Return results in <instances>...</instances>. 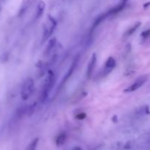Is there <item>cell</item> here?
<instances>
[{"label":"cell","instance_id":"6da1fadb","mask_svg":"<svg viewBox=\"0 0 150 150\" xmlns=\"http://www.w3.org/2000/svg\"><path fill=\"white\" fill-rule=\"evenodd\" d=\"M55 75H54V72L51 70H48V73H47V77L45 79V81H44L42 92H41L40 95V102L44 103L47 100L51 89H52L54 83H55Z\"/></svg>","mask_w":150,"mask_h":150},{"label":"cell","instance_id":"7a4b0ae2","mask_svg":"<svg viewBox=\"0 0 150 150\" xmlns=\"http://www.w3.org/2000/svg\"><path fill=\"white\" fill-rule=\"evenodd\" d=\"M57 26V21L51 16L48 15L43 23V35H42V42L46 41L52 35Z\"/></svg>","mask_w":150,"mask_h":150},{"label":"cell","instance_id":"3957f363","mask_svg":"<svg viewBox=\"0 0 150 150\" xmlns=\"http://www.w3.org/2000/svg\"><path fill=\"white\" fill-rule=\"evenodd\" d=\"M35 89V82L32 78L29 77L24 81L21 90V98L23 100H27L33 94Z\"/></svg>","mask_w":150,"mask_h":150},{"label":"cell","instance_id":"277c9868","mask_svg":"<svg viewBox=\"0 0 150 150\" xmlns=\"http://www.w3.org/2000/svg\"><path fill=\"white\" fill-rule=\"evenodd\" d=\"M148 78H149V76L147 75H145V76H142L141 77L138 78L136 79V81H135V83H133V84L130 85L129 87H127V89H125L124 90V92L125 93H127V92H133L136 91L137 89H139L141 86H142V85L144 84L145 82L147 81Z\"/></svg>","mask_w":150,"mask_h":150},{"label":"cell","instance_id":"5b68a950","mask_svg":"<svg viewBox=\"0 0 150 150\" xmlns=\"http://www.w3.org/2000/svg\"><path fill=\"white\" fill-rule=\"evenodd\" d=\"M79 60H80V55H79V54H78V55L75 57L74 59H73V62H72V64H71V65H70V68H69L68 71L67 72V73H66V75L64 76V77L63 78L62 84H63V83H65V82L67 81L69 79H70V76H72V74H73V72H74V70H76V68L77 67L78 64H79Z\"/></svg>","mask_w":150,"mask_h":150},{"label":"cell","instance_id":"8992f818","mask_svg":"<svg viewBox=\"0 0 150 150\" xmlns=\"http://www.w3.org/2000/svg\"><path fill=\"white\" fill-rule=\"evenodd\" d=\"M96 62H97V56L96 54L94 53L92 55L90 60H89V64H88L87 70H86V78L88 79H91V77L92 76L93 74L94 70H95V67L96 66Z\"/></svg>","mask_w":150,"mask_h":150},{"label":"cell","instance_id":"52a82bcc","mask_svg":"<svg viewBox=\"0 0 150 150\" xmlns=\"http://www.w3.org/2000/svg\"><path fill=\"white\" fill-rule=\"evenodd\" d=\"M116 66V61L113 57H108V59L105 62V66H104L103 68V75H108V73H111L113 69Z\"/></svg>","mask_w":150,"mask_h":150},{"label":"cell","instance_id":"ba28073f","mask_svg":"<svg viewBox=\"0 0 150 150\" xmlns=\"http://www.w3.org/2000/svg\"><path fill=\"white\" fill-rule=\"evenodd\" d=\"M127 1H125V0H121L120 2L117 4V6H115L114 7L111 8L109 11H108V15L110 16H114V15L117 14L120 12H121L122 10H124L125 7L126 6V4H127Z\"/></svg>","mask_w":150,"mask_h":150},{"label":"cell","instance_id":"9c48e42d","mask_svg":"<svg viewBox=\"0 0 150 150\" xmlns=\"http://www.w3.org/2000/svg\"><path fill=\"white\" fill-rule=\"evenodd\" d=\"M108 16H109V15H108V12L105 13H103V14L98 16V17H97V18L94 21L93 24H92V31H93L95 28H97V26H99V25L100 24V23H102V22L107 17H108Z\"/></svg>","mask_w":150,"mask_h":150},{"label":"cell","instance_id":"30bf717a","mask_svg":"<svg viewBox=\"0 0 150 150\" xmlns=\"http://www.w3.org/2000/svg\"><path fill=\"white\" fill-rule=\"evenodd\" d=\"M56 42H57V38H52L49 40V41L48 42V44H47L46 47L45 48V51H44V55H49L50 53L51 52V51L54 48V47L55 46Z\"/></svg>","mask_w":150,"mask_h":150},{"label":"cell","instance_id":"8fae6325","mask_svg":"<svg viewBox=\"0 0 150 150\" xmlns=\"http://www.w3.org/2000/svg\"><path fill=\"white\" fill-rule=\"evenodd\" d=\"M141 24H142V23H141V22H137V23H136L135 25H133L132 27H130V29H127V30L125 32L124 35H123V36H122L123 39L126 40L127 38H128L129 37L131 36V35H133V34L134 33L136 30H137L138 28L141 26Z\"/></svg>","mask_w":150,"mask_h":150},{"label":"cell","instance_id":"7c38bea8","mask_svg":"<svg viewBox=\"0 0 150 150\" xmlns=\"http://www.w3.org/2000/svg\"><path fill=\"white\" fill-rule=\"evenodd\" d=\"M30 1L31 0H22L21 5V7L20 9H19V11H18V14L19 17H21V16L24 15V13H26V10H28V8H29Z\"/></svg>","mask_w":150,"mask_h":150},{"label":"cell","instance_id":"4fadbf2b","mask_svg":"<svg viewBox=\"0 0 150 150\" xmlns=\"http://www.w3.org/2000/svg\"><path fill=\"white\" fill-rule=\"evenodd\" d=\"M45 4L43 1L40 0V1L38 2V6H37V12H36V18L40 17L41 16L43 13L44 10H45Z\"/></svg>","mask_w":150,"mask_h":150},{"label":"cell","instance_id":"5bb4252c","mask_svg":"<svg viewBox=\"0 0 150 150\" xmlns=\"http://www.w3.org/2000/svg\"><path fill=\"white\" fill-rule=\"evenodd\" d=\"M66 140V135L64 133H62V134L59 135L58 137L56 139V144L57 146H61L64 144Z\"/></svg>","mask_w":150,"mask_h":150},{"label":"cell","instance_id":"9a60e30c","mask_svg":"<svg viewBox=\"0 0 150 150\" xmlns=\"http://www.w3.org/2000/svg\"><path fill=\"white\" fill-rule=\"evenodd\" d=\"M38 142H39V139L38 138H35L30 144L28 146V147L26 148V149H29V150H35L36 149L37 146H38Z\"/></svg>","mask_w":150,"mask_h":150},{"label":"cell","instance_id":"2e32d148","mask_svg":"<svg viewBox=\"0 0 150 150\" xmlns=\"http://www.w3.org/2000/svg\"><path fill=\"white\" fill-rule=\"evenodd\" d=\"M141 36L144 38V39H146L147 38H149L150 36V29H148V30L144 31L142 33Z\"/></svg>","mask_w":150,"mask_h":150},{"label":"cell","instance_id":"e0dca14e","mask_svg":"<svg viewBox=\"0 0 150 150\" xmlns=\"http://www.w3.org/2000/svg\"><path fill=\"white\" fill-rule=\"evenodd\" d=\"M86 114H85V113H80V114H77V115L76 116V118L79 120H83V119L86 118Z\"/></svg>","mask_w":150,"mask_h":150},{"label":"cell","instance_id":"ac0fdd59","mask_svg":"<svg viewBox=\"0 0 150 150\" xmlns=\"http://www.w3.org/2000/svg\"><path fill=\"white\" fill-rule=\"evenodd\" d=\"M117 120H118V118H117V116L114 115V117H112V121L114 122H117Z\"/></svg>","mask_w":150,"mask_h":150},{"label":"cell","instance_id":"d6986e66","mask_svg":"<svg viewBox=\"0 0 150 150\" xmlns=\"http://www.w3.org/2000/svg\"><path fill=\"white\" fill-rule=\"evenodd\" d=\"M149 6H150V1H149V2H147V3H145V4H144V9L147 8Z\"/></svg>","mask_w":150,"mask_h":150},{"label":"cell","instance_id":"ffe728a7","mask_svg":"<svg viewBox=\"0 0 150 150\" xmlns=\"http://www.w3.org/2000/svg\"><path fill=\"white\" fill-rule=\"evenodd\" d=\"M73 149H82L81 147H77V146H76V147H73Z\"/></svg>","mask_w":150,"mask_h":150},{"label":"cell","instance_id":"44dd1931","mask_svg":"<svg viewBox=\"0 0 150 150\" xmlns=\"http://www.w3.org/2000/svg\"><path fill=\"white\" fill-rule=\"evenodd\" d=\"M5 1V0H0V3L3 2V1Z\"/></svg>","mask_w":150,"mask_h":150},{"label":"cell","instance_id":"7402d4cb","mask_svg":"<svg viewBox=\"0 0 150 150\" xmlns=\"http://www.w3.org/2000/svg\"><path fill=\"white\" fill-rule=\"evenodd\" d=\"M0 10H1V7H0Z\"/></svg>","mask_w":150,"mask_h":150}]
</instances>
